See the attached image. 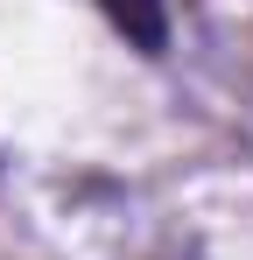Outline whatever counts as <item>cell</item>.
<instances>
[{
  "label": "cell",
  "instance_id": "obj_1",
  "mask_svg": "<svg viewBox=\"0 0 253 260\" xmlns=\"http://www.w3.org/2000/svg\"><path fill=\"white\" fill-rule=\"evenodd\" d=\"M99 7H106V21H113L141 56H162L169 49V0H99Z\"/></svg>",
  "mask_w": 253,
  "mask_h": 260
}]
</instances>
